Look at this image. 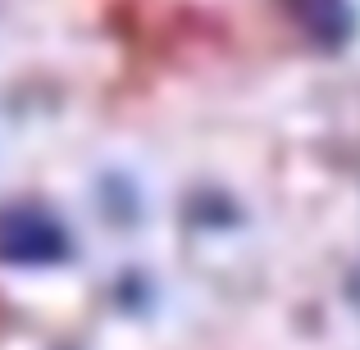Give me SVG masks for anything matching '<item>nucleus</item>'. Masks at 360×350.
<instances>
[{
    "label": "nucleus",
    "instance_id": "nucleus-2",
    "mask_svg": "<svg viewBox=\"0 0 360 350\" xmlns=\"http://www.w3.org/2000/svg\"><path fill=\"white\" fill-rule=\"evenodd\" d=\"M292 14L319 46H342L356 27V14L347 0H292Z\"/></svg>",
    "mask_w": 360,
    "mask_h": 350
},
{
    "label": "nucleus",
    "instance_id": "nucleus-1",
    "mask_svg": "<svg viewBox=\"0 0 360 350\" xmlns=\"http://www.w3.org/2000/svg\"><path fill=\"white\" fill-rule=\"evenodd\" d=\"M69 250L64 232L37 210H5L0 214V260L5 264H51Z\"/></svg>",
    "mask_w": 360,
    "mask_h": 350
}]
</instances>
